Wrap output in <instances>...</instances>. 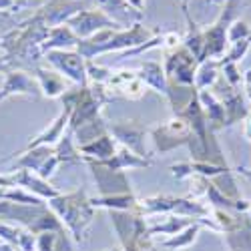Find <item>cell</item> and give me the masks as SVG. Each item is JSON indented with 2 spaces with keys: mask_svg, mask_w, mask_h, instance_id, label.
<instances>
[{
  "mask_svg": "<svg viewBox=\"0 0 251 251\" xmlns=\"http://www.w3.org/2000/svg\"><path fill=\"white\" fill-rule=\"evenodd\" d=\"M219 76H221L219 60H203V62H199V65H197L193 87H195L197 91L213 89V85L219 80Z\"/></svg>",
  "mask_w": 251,
  "mask_h": 251,
  "instance_id": "obj_25",
  "label": "cell"
},
{
  "mask_svg": "<svg viewBox=\"0 0 251 251\" xmlns=\"http://www.w3.org/2000/svg\"><path fill=\"white\" fill-rule=\"evenodd\" d=\"M213 89H219L221 93H215L219 97V100L223 102V111H225V125L223 127H231V125L239 123V121H245V117L249 115L251 107H249V102L245 99V95L239 93V89H233V87H229L227 82L219 76V80L213 85Z\"/></svg>",
  "mask_w": 251,
  "mask_h": 251,
  "instance_id": "obj_12",
  "label": "cell"
},
{
  "mask_svg": "<svg viewBox=\"0 0 251 251\" xmlns=\"http://www.w3.org/2000/svg\"><path fill=\"white\" fill-rule=\"evenodd\" d=\"M237 173H239V175H243L245 179H249V181H251V169H241V167H239Z\"/></svg>",
  "mask_w": 251,
  "mask_h": 251,
  "instance_id": "obj_43",
  "label": "cell"
},
{
  "mask_svg": "<svg viewBox=\"0 0 251 251\" xmlns=\"http://www.w3.org/2000/svg\"><path fill=\"white\" fill-rule=\"evenodd\" d=\"M251 36V25L245 23V20H239L235 18L231 25L227 28V47L235 43V40H241V38H249Z\"/></svg>",
  "mask_w": 251,
  "mask_h": 251,
  "instance_id": "obj_33",
  "label": "cell"
},
{
  "mask_svg": "<svg viewBox=\"0 0 251 251\" xmlns=\"http://www.w3.org/2000/svg\"><path fill=\"white\" fill-rule=\"evenodd\" d=\"M149 89H147V85L139 78V75L135 76V78H131L127 85H125L123 89H121V93H119V97H123V99H129V100H139V99H143L145 97V93H147Z\"/></svg>",
  "mask_w": 251,
  "mask_h": 251,
  "instance_id": "obj_31",
  "label": "cell"
},
{
  "mask_svg": "<svg viewBox=\"0 0 251 251\" xmlns=\"http://www.w3.org/2000/svg\"><path fill=\"white\" fill-rule=\"evenodd\" d=\"M197 99H199V104L205 113V119H207V125L209 129L213 133L219 131V129H225V111H223V102L219 100V97L211 91V89H205V91H197Z\"/></svg>",
  "mask_w": 251,
  "mask_h": 251,
  "instance_id": "obj_17",
  "label": "cell"
},
{
  "mask_svg": "<svg viewBox=\"0 0 251 251\" xmlns=\"http://www.w3.org/2000/svg\"><path fill=\"white\" fill-rule=\"evenodd\" d=\"M149 135L157 153H169L177 147H187V143L193 137V131L187 119H183L181 115H173L169 121L151 127Z\"/></svg>",
  "mask_w": 251,
  "mask_h": 251,
  "instance_id": "obj_5",
  "label": "cell"
},
{
  "mask_svg": "<svg viewBox=\"0 0 251 251\" xmlns=\"http://www.w3.org/2000/svg\"><path fill=\"white\" fill-rule=\"evenodd\" d=\"M69 117H71V109L69 107H62V111L58 113V117L50 123V127H47L40 135H36L23 151H28V149H34V147H54V145L62 139V135L67 133V127H69Z\"/></svg>",
  "mask_w": 251,
  "mask_h": 251,
  "instance_id": "obj_15",
  "label": "cell"
},
{
  "mask_svg": "<svg viewBox=\"0 0 251 251\" xmlns=\"http://www.w3.org/2000/svg\"><path fill=\"white\" fill-rule=\"evenodd\" d=\"M197 65H199L197 58L181 45L175 50H167L165 52L163 71H165L167 80H169V82L183 85V87H193Z\"/></svg>",
  "mask_w": 251,
  "mask_h": 251,
  "instance_id": "obj_6",
  "label": "cell"
},
{
  "mask_svg": "<svg viewBox=\"0 0 251 251\" xmlns=\"http://www.w3.org/2000/svg\"><path fill=\"white\" fill-rule=\"evenodd\" d=\"M157 32L141 23L131 25L123 30H100L91 38H82L76 45V52L85 60H95L109 52H127L133 50L155 36Z\"/></svg>",
  "mask_w": 251,
  "mask_h": 251,
  "instance_id": "obj_1",
  "label": "cell"
},
{
  "mask_svg": "<svg viewBox=\"0 0 251 251\" xmlns=\"http://www.w3.org/2000/svg\"><path fill=\"white\" fill-rule=\"evenodd\" d=\"M111 75H113V71L109 67H102V65H99V62H95V60H87V80L89 82L104 85Z\"/></svg>",
  "mask_w": 251,
  "mask_h": 251,
  "instance_id": "obj_32",
  "label": "cell"
},
{
  "mask_svg": "<svg viewBox=\"0 0 251 251\" xmlns=\"http://www.w3.org/2000/svg\"><path fill=\"white\" fill-rule=\"evenodd\" d=\"M219 67H221V78H223V80L227 82L229 87H233V89H239L243 73L239 71L237 62H225V60H219Z\"/></svg>",
  "mask_w": 251,
  "mask_h": 251,
  "instance_id": "obj_30",
  "label": "cell"
},
{
  "mask_svg": "<svg viewBox=\"0 0 251 251\" xmlns=\"http://www.w3.org/2000/svg\"><path fill=\"white\" fill-rule=\"evenodd\" d=\"M169 171L175 179H189L193 175V169H191V163H173L169 167Z\"/></svg>",
  "mask_w": 251,
  "mask_h": 251,
  "instance_id": "obj_35",
  "label": "cell"
},
{
  "mask_svg": "<svg viewBox=\"0 0 251 251\" xmlns=\"http://www.w3.org/2000/svg\"><path fill=\"white\" fill-rule=\"evenodd\" d=\"M237 8H239V0H225L221 14L217 16V20L213 25H209L207 28H203V60H219L225 50H227V28L229 25L237 18Z\"/></svg>",
  "mask_w": 251,
  "mask_h": 251,
  "instance_id": "obj_4",
  "label": "cell"
},
{
  "mask_svg": "<svg viewBox=\"0 0 251 251\" xmlns=\"http://www.w3.org/2000/svg\"><path fill=\"white\" fill-rule=\"evenodd\" d=\"M104 251H123V249H119V247H117V249H104Z\"/></svg>",
  "mask_w": 251,
  "mask_h": 251,
  "instance_id": "obj_44",
  "label": "cell"
},
{
  "mask_svg": "<svg viewBox=\"0 0 251 251\" xmlns=\"http://www.w3.org/2000/svg\"><path fill=\"white\" fill-rule=\"evenodd\" d=\"M91 4H93L91 0H49L47 4L36 8L32 18H36L40 25H45L49 28H54V26L67 25L75 14L89 8Z\"/></svg>",
  "mask_w": 251,
  "mask_h": 251,
  "instance_id": "obj_8",
  "label": "cell"
},
{
  "mask_svg": "<svg viewBox=\"0 0 251 251\" xmlns=\"http://www.w3.org/2000/svg\"><path fill=\"white\" fill-rule=\"evenodd\" d=\"M109 167V169H115V171H131V169H147L151 167V159H145V157H139L137 153L129 151L127 147H119L117 153L107 159V161H100Z\"/></svg>",
  "mask_w": 251,
  "mask_h": 251,
  "instance_id": "obj_22",
  "label": "cell"
},
{
  "mask_svg": "<svg viewBox=\"0 0 251 251\" xmlns=\"http://www.w3.org/2000/svg\"><path fill=\"white\" fill-rule=\"evenodd\" d=\"M10 177V183L12 187H23V189H26L28 193L40 197V199H54L56 195H60L62 191H58L54 185H50L47 179H40L36 173L32 171H26V169H16L14 173L8 175Z\"/></svg>",
  "mask_w": 251,
  "mask_h": 251,
  "instance_id": "obj_14",
  "label": "cell"
},
{
  "mask_svg": "<svg viewBox=\"0 0 251 251\" xmlns=\"http://www.w3.org/2000/svg\"><path fill=\"white\" fill-rule=\"evenodd\" d=\"M201 231V225L199 223H193L189 227H185L183 231H179L177 235H171V237H167L165 241H161V245L165 249H173V251H179V249H187V247H191L197 239Z\"/></svg>",
  "mask_w": 251,
  "mask_h": 251,
  "instance_id": "obj_26",
  "label": "cell"
},
{
  "mask_svg": "<svg viewBox=\"0 0 251 251\" xmlns=\"http://www.w3.org/2000/svg\"><path fill=\"white\" fill-rule=\"evenodd\" d=\"M45 58L49 60V65L60 73L65 78L73 80L78 87H87V60L82 58L76 49L75 50H49L45 54Z\"/></svg>",
  "mask_w": 251,
  "mask_h": 251,
  "instance_id": "obj_9",
  "label": "cell"
},
{
  "mask_svg": "<svg viewBox=\"0 0 251 251\" xmlns=\"http://www.w3.org/2000/svg\"><path fill=\"white\" fill-rule=\"evenodd\" d=\"M95 177V183L99 187V195H121V193H131V183L127 177V171H115L109 169L104 163L95 159H82Z\"/></svg>",
  "mask_w": 251,
  "mask_h": 251,
  "instance_id": "obj_10",
  "label": "cell"
},
{
  "mask_svg": "<svg viewBox=\"0 0 251 251\" xmlns=\"http://www.w3.org/2000/svg\"><path fill=\"white\" fill-rule=\"evenodd\" d=\"M183 45V34L179 32H163V49L167 50H175L177 47Z\"/></svg>",
  "mask_w": 251,
  "mask_h": 251,
  "instance_id": "obj_34",
  "label": "cell"
},
{
  "mask_svg": "<svg viewBox=\"0 0 251 251\" xmlns=\"http://www.w3.org/2000/svg\"><path fill=\"white\" fill-rule=\"evenodd\" d=\"M127 2H129L137 12H145V0H127Z\"/></svg>",
  "mask_w": 251,
  "mask_h": 251,
  "instance_id": "obj_41",
  "label": "cell"
},
{
  "mask_svg": "<svg viewBox=\"0 0 251 251\" xmlns=\"http://www.w3.org/2000/svg\"><path fill=\"white\" fill-rule=\"evenodd\" d=\"M189 2H191V0H179V4H181V10H183L185 20H191V14H189ZM211 2H215V4H223L225 0H211Z\"/></svg>",
  "mask_w": 251,
  "mask_h": 251,
  "instance_id": "obj_38",
  "label": "cell"
},
{
  "mask_svg": "<svg viewBox=\"0 0 251 251\" xmlns=\"http://www.w3.org/2000/svg\"><path fill=\"white\" fill-rule=\"evenodd\" d=\"M54 153L60 161V165H69V163H80L82 161V155L78 153L76 145H75V139H73V133L67 131L62 135V139L54 145Z\"/></svg>",
  "mask_w": 251,
  "mask_h": 251,
  "instance_id": "obj_27",
  "label": "cell"
},
{
  "mask_svg": "<svg viewBox=\"0 0 251 251\" xmlns=\"http://www.w3.org/2000/svg\"><path fill=\"white\" fill-rule=\"evenodd\" d=\"M49 26L40 25L36 18H28L25 23H20L16 28L0 36V50H4L10 58L26 60V62H36L43 54V43L49 36Z\"/></svg>",
  "mask_w": 251,
  "mask_h": 251,
  "instance_id": "obj_3",
  "label": "cell"
},
{
  "mask_svg": "<svg viewBox=\"0 0 251 251\" xmlns=\"http://www.w3.org/2000/svg\"><path fill=\"white\" fill-rule=\"evenodd\" d=\"M251 49V36L249 38H241V40H235V43H231L227 47L225 54L219 58V60H225V62H237L239 65V60L245 58V54L249 52Z\"/></svg>",
  "mask_w": 251,
  "mask_h": 251,
  "instance_id": "obj_29",
  "label": "cell"
},
{
  "mask_svg": "<svg viewBox=\"0 0 251 251\" xmlns=\"http://www.w3.org/2000/svg\"><path fill=\"white\" fill-rule=\"evenodd\" d=\"M78 36L67 26H54L49 30V36L43 43V54H47L49 50H75L78 45Z\"/></svg>",
  "mask_w": 251,
  "mask_h": 251,
  "instance_id": "obj_21",
  "label": "cell"
},
{
  "mask_svg": "<svg viewBox=\"0 0 251 251\" xmlns=\"http://www.w3.org/2000/svg\"><path fill=\"white\" fill-rule=\"evenodd\" d=\"M107 131L121 147H127L139 157L149 159L147 151H145V135L149 133V129L145 125L137 121H115V123H107Z\"/></svg>",
  "mask_w": 251,
  "mask_h": 251,
  "instance_id": "obj_11",
  "label": "cell"
},
{
  "mask_svg": "<svg viewBox=\"0 0 251 251\" xmlns=\"http://www.w3.org/2000/svg\"><path fill=\"white\" fill-rule=\"evenodd\" d=\"M78 153L82 155V159H95V161H107L111 159L117 149H119V143L107 133V135H100L99 139L87 143V145H80L76 147Z\"/></svg>",
  "mask_w": 251,
  "mask_h": 251,
  "instance_id": "obj_20",
  "label": "cell"
},
{
  "mask_svg": "<svg viewBox=\"0 0 251 251\" xmlns=\"http://www.w3.org/2000/svg\"><path fill=\"white\" fill-rule=\"evenodd\" d=\"M91 2L95 4V8L102 10L104 14H109L113 20H117V23H121L123 26H127L131 20H135V23H139L143 12H137L127 0H91Z\"/></svg>",
  "mask_w": 251,
  "mask_h": 251,
  "instance_id": "obj_18",
  "label": "cell"
},
{
  "mask_svg": "<svg viewBox=\"0 0 251 251\" xmlns=\"http://www.w3.org/2000/svg\"><path fill=\"white\" fill-rule=\"evenodd\" d=\"M18 8V2L16 0H0V12H4V10H14Z\"/></svg>",
  "mask_w": 251,
  "mask_h": 251,
  "instance_id": "obj_39",
  "label": "cell"
},
{
  "mask_svg": "<svg viewBox=\"0 0 251 251\" xmlns=\"http://www.w3.org/2000/svg\"><path fill=\"white\" fill-rule=\"evenodd\" d=\"M0 251H14V247H12L10 243H6V241L0 239Z\"/></svg>",
  "mask_w": 251,
  "mask_h": 251,
  "instance_id": "obj_42",
  "label": "cell"
},
{
  "mask_svg": "<svg viewBox=\"0 0 251 251\" xmlns=\"http://www.w3.org/2000/svg\"><path fill=\"white\" fill-rule=\"evenodd\" d=\"M40 95V89L36 85V78L30 76L25 71H8L6 78L0 89V100H6L10 97H28L36 99Z\"/></svg>",
  "mask_w": 251,
  "mask_h": 251,
  "instance_id": "obj_13",
  "label": "cell"
},
{
  "mask_svg": "<svg viewBox=\"0 0 251 251\" xmlns=\"http://www.w3.org/2000/svg\"><path fill=\"white\" fill-rule=\"evenodd\" d=\"M147 251H157V249H155V247H153V245H151V247H149V249H147Z\"/></svg>",
  "mask_w": 251,
  "mask_h": 251,
  "instance_id": "obj_45",
  "label": "cell"
},
{
  "mask_svg": "<svg viewBox=\"0 0 251 251\" xmlns=\"http://www.w3.org/2000/svg\"><path fill=\"white\" fill-rule=\"evenodd\" d=\"M139 78L147 85V89L167 97V91H169V80H167V75L163 71V65L161 62H155V60H147L143 62L137 71Z\"/></svg>",
  "mask_w": 251,
  "mask_h": 251,
  "instance_id": "obj_19",
  "label": "cell"
},
{
  "mask_svg": "<svg viewBox=\"0 0 251 251\" xmlns=\"http://www.w3.org/2000/svg\"><path fill=\"white\" fill-rule=\"evenodd\" d=\"M67 26L82 40V38H91L93 34L100 32V30H123V28H129V26H123L121 23L113 20L109 14H104L102 10L89 6L85 10H80L78 14H75Z\"/></svg>",
  "mask_w": 251,
  "mask_h": 251,
  "instance_id": "obj_7",
  "label": "cell"
},
{
  "mask_svg": "<svg viewBox=\"0 0 251 251\" xmlns=\"http://www.w3.org/2000/svg\"><path fill=\"white\" fill-rule=\"evenodd\" d=\"M139 197L135 193H121V195H99L91 197V205L95 209H107V211H135Z\"/></svg>",
  "mask_w": 251,
  "mask_h": 251,
  "instance_id": "obj_23",
  "label": "cell"
},
{
  "mask_svg": "<svg viewBox=\"0 0 251 251\" xmlns=\"http://www.w3.org/2000/svg\"><path fill=\"white\" fill-rule=\"evenodd\" d=\"M163 221L155 223V225H149L147 221V235L153 237V235H177L179 231H183L185 227H189L193 223H197L195 219L191 217H179V215H163L161 217Z\"/></svg>",
  "mask_w": 251,
  "mask_h": 251,
  "instance_id": "obj_24",
  "label": "cell"
},
{
  "mask_svg": "<svg viewBox=\"0 0 251 251\" xmlns=\"http://www.w3.org/2000/svg\"><path fill=\"white\" fill-rule=\"evenodd\" d=\"M32 76L36 78V85L40 89V95H45L49 99H60L69 91L67 87V78L54 69H45V67H34Z\"/></svg>",
  "mask_w": 251,
  "mask_h": 251,
  "instance_id": "obj_16",
  "label": "cell"
},
{
  "mask_svg": "<svg viewBox=\"0 0 251 251\" xmlns=\"http://www.w3.org/2000/svg\"><path fill=\"white\" fill-rule=\"evenodd\" d=\"M241 85H243V95H245V99L251 102V69L243 73V76H241Z\"/></svg>",
  "mask_w": 251,
  "mask_h": 251,
  "instance_id": "obj_36",
  "label": "cell"
},
{
  "mask_svg": "<svg viewBox=\"0 0 251 251\" xmlns=\"http://www.w3.org/2000/svg\"><path fill=\"white\" fill-rule=\"evenodd\" d=\"M229 251H251V221L235 233H225Z\"/></svg>",
  "mask_w": 251,
  "mask_h": 251,
  "instance_id": "obj_28",
  "label": "cell"
},
{
  "mask_svg": "<svg viewBox=\"0 0 251 251\" xmlns=\"http://www.w3.org/2000/svg\"><path fill=\"white\" fill-rule=\"evenodd\" d=\"M12 62H14V58H10L4 50H0V73H8Z\"/></svg>",
  "mask_w": 251,
  "mask_h": 251,
  "instance_id": "obj_37",
  "label": "cell"
},
{
  "mask_svg": "<svg viewBox=\"0 0 251 251\" xmlns=\"http://www.w3.org/2000/svg\"><path fill=\"white\" fill-rule=\"evenodd\" d=\"M243 123H245V125H243V135H245V139L251 143V111H249V115L245 117Z\"/></svg>",
  "mask_w": 251,
  "mask_h": 251,
  "instance_id": "obj_40",
  "label": "cell"
},
{
  "mask_svg": "<svg viewBox=\"0 0 251 251\" xmlns=\"http://www.w3.org/2000/svg\"><path fill=\"white\" fill-rule=\"evenodd\" d=\"M47 205L60 219V223L71 231V235L76 243L87 241L89 227L93 225V221L97 217V209L91 205V197L87 195L85 189L60 193L54 199H49Z\"/></svg>",
  "mask_w": 251,
  "mask_h": 251,
  "instance_id": "obj_2",
  "label": "cell"
}]
</instances>
